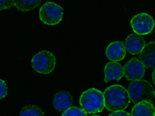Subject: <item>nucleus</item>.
Returning a JSON list of instances; mask_svg holds the SVG:
<instances>
[{"mask_svg": "<svg viewBox=\"0 0 155 116\" xmlns=\"http://www.w3.org/2000/svg\"><path fill=\"white\" fill-rule=\"evenodd\" d=\"M104 106L110 111H124L130 103L128 92L121 85H112L103 92Z\"/></svg>", "mask_w": 155, "mask_h": 116, "instance_id": "nucleus-1", "label": "nucleus"}, {"mask_svg": "<svg viewBox=\"0 0 155 116\" xmlns=\"http://www.w3.org/2000/svg\"><path fill=\"white\" fill-rule=\"evenodd\" d=\"M80 105L86 114L101 112L105 108L103 93L96 88H90L81 95Z\"/></svg>", "mask_w": 155, "mask_h": 116, "instance_id": "nucleus-2", "label": "nucleus"}, {"mask_svg": "<svg viewBox=\"0 0 155 116\" xmlns=\"http://www.w3.org/2000/svg\"><path fill=\"white\" fill-rule=\"evenodd\" d=\"M127 92L130 100L135 105L143 101L152 100L155 96L153 87L145 80L132 81L129 85Z\"/></svg>", "mask_w": 155, "mask_h": 116, "instance_id": "nucleus-3", "label": "nucleus"}, {"mask_svg": "<svg viewBox=\"0 0 155 116\" xmlns=\"http://www.w3.org/2000/svg\"><path fill=\"white\" fill-rule=\"evenodd\" d=\"M32 67L37 72L43 74L51 73L56 65V58L50 51L43 50L39 52L31 60Z\"/></svg>", "mask_w": 155, "mask_h": 116, "instance_id": "nucleus-4", "label": "nucleus"}, {"mask_svg": "<svg viewBox=\"0 0 155 116\" xmlns=\"http://www.w3.org/2000/svg\"><path fill=\"white\" fill-rule=\"evenodd\" d=\"M64 9L61 6L54 2L44 3L40 9L39 16L44 23L49 26L58 24L62 20Z\"/></svg>", "mask_w": 155, "mask_h": 116, "instance_id": "nucleus-5", "label": "nucleus"}, {"mask_svg": "<svg viewBox=\"0 0 155 116\" xmlns=\"http://www.w3.org/2000/svg\"><path fill=\"white\" fill-rule=\"evenodd\" d=\"M154 25L155 23L153 17L145 12L134 16L130 21L132 29L136 34L140 36L150 34L154 27Z\"/></svg>", "mask_w": 155, "mask_h": 116, "instance_id": "nucleus-6", "label": "nucleus"}, {"mask_svg": "<svg viewBox=\"0 0 155 116\" xmlns=\"http://www.w3.org/2000/svg\"><path fill=\"white\" fill-rule=\"evenodd\" d=\"M124 68V76L129 81H138L144 76L145 67L137 57L132 58L126 63Z\"/></svg>", "mask_w": 155, "mask_h": 116, "instance_id": "nucleus-7", "label": "nucleus"}, {"mask_svg": "<svg viewBox=\"0 0 155 116\" xmlns=\"http://www.w3.org/2000/svg\"><path fill=\"white\" fill-rule=\"evenodd\" d=\"M140 53V61L143 63V65L150 70H154L155 43L151 41L147 44Z\"/></svg>", "mask_w": 155, "mask_h": 116, "instance_id": "nucleus-8", "label": "nucleus"}, {"mask_svg": "<svg viewBox=\"0 0 155 116\" xmlns=\"http://www.w3.org/2000/svg\"><path fill=\"white\" fill-rule=\"evenodd\" d=\"M125 48L130 54H139L146 45L145 40L142 36L133 34L129 35L125 41Z\"/></svg>", "mask_w": 155, "mask_h": 116, "instance_id": "nucleus-9", "label": "nucleus"}, {"mask_svg": "<svg viewBox=\"0 0 155 116\" xmlns=\"http://www.w3.org/2000/svg\"><path fill=\"white\" fill-rule=\"evenodd\" d=\"M125 45L124 42L120 41H116L113 42L107 47L106 50V55L109 60L113 62L120 61L124 60L126 56Z\"/></svg>", "mask_w": 155, "mask_h": 116, "instance_id": "nucleus-10", "label": "nucleus"}, {"mask_svg": "<svg viewBox=\"0 0 155 116\" xmlns=\"http://www.w3.org/2000/svg\"><path fill=\"white\" fill-rule=\"evenodd\" d=\"M105 81H119L124 77V68L120 63L117 62H109L104 69Z\"/></svg>", "mask_w": 155, "mask_h": 116, "instance_id": "nucleus-11", "label": "nucleus"}, {"mask_svg": "<svg viewBox=\"0 0 155 116\" xmlns=\"http://www.w3.org/2000/svg\"><path fill=\"white\" fill-rule=\"evenodd\" d=\"M72 96L68 92H58L54 97V106L58 111H66L72 106Z\"/></svg>", "mask_w": 155, "mask_h": 116, "instance_id": "nucleus-12", "label": "nucleus"}, {"mask_svg": "<svg viewBox=\"0 0 155 116\" xmlns=\"http://www.w3.org/2000/svg\"><path fill=\"white\" fill-rule=\"evenodd\" d=\"M131 116H155V108L151 101H143L132 109Z\"/></svg>", "mask_w": 155, "mask_h": 116, "instance_id": "nucleus-13", "label": "nucleus"}, {"mask_svg": "<svg viewBox=\"0 0 155 116\" xmlns=\"http://www.w3.org/2000/svg\"><path fill=\"white\" fill-rule=\"evenodd\" d=\"M41 2V0H17L14 1V5L19 10L27 12L35 9Z\"/></svg>", "mask_w": 155, "mask_h": 116, "instance_id": "nucleus-14", "label": "nucleus"}, {"mask_svg": "<svg viewBox=\"0 0 155 116\" xmlns=\"http://www.w3.org/2000/svg\"><path fill=\"white\" fill-rule=\"evenodd\" d=\"M19 116H44V112L36 105H28L20 111Z\"/></svg>", "mask_w": 155, "mask_h": 116, "instance_id": "nucleus-15", "label": "nucleus"}, {"mask_svg": "<svg viewBox=\"0 0 155 116\" xmlns=\"http://www.w3.org/2000/svg\"><path fill=\"white\" fill-rule=\"evenodd\" d=\"M61 116H88L82 109L77 107H71L64 111Z\"/></svg>", "mask_w": 155, "mask_h": 116, "instance_id": "nucleus-16", "label": "nucleus"}, {"mask_svg": "<svg viewBox=\"0 0 155 116\" xmlns=\"http://www.w3.org/2000/svg\"><path fill=\"white\" fill-rule=\"evenodd\" d=\"M14 5V0H0V10L9 9Z\"/></svg>", "mask_w": 155, "mask_h": 116, "instance_id": "nucleus-17", "label": "nucleus"}, {"mask_svg": "<svg viewBox=\"0 0 155 116\" xmlns=\"http://www.w3.org/2000/svg\"><path fill=\"white\" fill-rule=\"evenodd\" d=\"M7 95V86L3 80L0 79V100Z\"/></svg>", "mask_w": 155, "mask_h": 116, "instance_id": "nucleus-18", "label": "nucleus"}, {"mask_svg": "<svg viewBox=\"0 0 155 116\" xmlns=\"http://www.w3.org/2000/svg\"><path fill=\"white\" fill-rule=\"evenodd\" d=\"M109 116H131L130 114L124 111H119L113 112L111 114H109Z\"/></svg>", "mask_w": 155, "mask_h": 116, "instance_id": "nucleus-19", "label": "nucleus"}, {"mask_svg": "<svg viewBox=\"0 0 155 116\" xmlns=\"http://www.w3.org/2000/svg\"><path fill=\"white\" fill-rule=\"evenodd\" d=\"M152 79H153V83L155 84V72L153 70V74H152Z\"/></svg>", "mask_w": 155, "mask_h": 116, "instance_id": "nucleus-20", "label": "nucleus"}, {"mask_svg": "<svg viewBox=\"0 0 155 116\" xmlns=\"http://www.w3.org/2000/svg\"><path fill=\"white\" fill-rule=\"evenodd\" d=\"M91 116H100V115H99V114H94V115H91Z\"/></svg>", "mask_w": 155, "mask_h": 116, "instance_id": "nucleus-21", "label": "nucleus"}]
</instances>
